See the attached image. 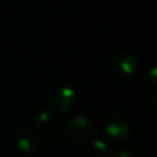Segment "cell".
I'll return each mask as SVG.
<instances>
[{
    "label": "cell",
    "instance_id": "obj_3",
    "mask_svg": "<svg viewBox=\"0 0 157 157\" xmlns=\"http://www.w3.org/2000/svg\"><path fill=\"white\" fill-rule=\"evenodd\" d=\"M109 68L114 76L128 80L136 75L139 69V61L128 51H116L109 59Z\"/></svg>",
    "mask_w": 157,
    "mask_h": 157
},
{
    "label": "cell",
    "instance_id": "obj_6",
    "mask_svg": "<svg viewBox=\"0 0 157 157\" xmlns=\"http://www.w3.org/2000/svg\"><path fill=\"white\" fill-rule=\"evenodd\" d=\"M113 149L103 139H94L84 147L83 157H112Z\"/></svg>",
    "mask_w": 157,
    "mask_h": 157
},
{
    "label": "cell",
    "instance_id": "obj_8",
    "mask_svg": "<svg viewBox=\"0 0 157 157\" xmlns=\"http://www.w3.org/2000/svg\"><path fill=\"white\" fill-rule=\"evenodd\" d=\"M139 149L136 144H127L124 146L119 147L116 152H113L112 157H136Z\"/></svg>",
    "mask_w": 157,
    "mask_h": 157
},
{
    "label": "cell",
    "instance_id": "obj_2",
    "mask_svg": "<svg viewBox=\"0 0 157 157\" xmlns=\"http://www.w3.org/2000/svg\"><path fill=\"white\" fill-rule=\"evenodd\" d=\"M48 109L54 114H63L75 106L77 101V92L66 83H58L48 91Z\"/></svg>",
    "mask_w": 157,
    "mask_h": 157
},
{
    "label": "cell",
    "instance_id": "obj_4",
    "mask_svg": "<svg viewBox=\"0 0 157 157\" xmlns=\"http://www.w3.org/2000/svg\"><path fill=\"white\" fill-rule=\"evenodd\" d=\"M102 130L109 138L123 141L130 135L131 127L124 114L117 110H112L102 117Z\"/></svg>",
    "mask_w": 157,
    "mask_h": 157
},
{
    "label": "cell",
    "instance_id": "obj_1",
    "mask_svg": "<svg viewBox=\"0 0 157 157\" xmlns=\"http://www.w3.org/2000/svg\"><path fill=\"white\" fill-rule=\"evenodd\" d=\"M63 131L72 144L86 147L95 139L94 121L86 114H72L63 123Z\"/></svg>",
    "mask_w": 157,
    "mask_h": 157
},
{
    "label": "cell",
    "instance_id": "obj_7",
    "mask_svg": "<svg viewBox=\"0 0 157 157\" xmlns=\"http://www.w3.org/2000/svg\"><path fill=\"white\" fill-rule=\"evenodd\" d=\"M54 120V113L50 110L48 108L47 109H40L39 112H36L35 116H33V121L37 127H48L50 124Z\"/></svg>",
    "mask_w": 157,
    "mask_h": 157
},
{
    "label": "cell",
    "instance_id": "obj_5",
    "mask_svg": "<svg viewBox=\"0 0 157 157\" xmlns=\"http://www.w3.org/2000/svg\"><path fill=\"white\" fill-rule=\"evenodd\" d=\"M15 147L22 155H32L39 149L41 144V136L36 127L33 125H22L14 136Z\"/></svg>",
    "mask_w": 157,
    "mask_h": 157
}]
</instances>
